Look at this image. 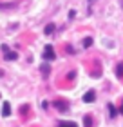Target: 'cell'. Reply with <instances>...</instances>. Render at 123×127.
I'll return each mask as SVG.
<instances>
[{"label":"cell","mask_w":123,"mask_h":127,"mask_svg":"<svg viewBox=\"0 0 123 127\" xmlns=\"http://www.w3.org/2000/svg\"><path fill=\"white\" fill-rule=\"evenodd\" d=\"M2 51H4V58L5 60H16L18 58V55H16L15 51H11L7 45H2Z\"/></svg>","instance_id":"obj_1"},{"label":"cell","mask_w":123,"mask_h":127,"mask_svg":"<svg viewBox=\"0 0 123 127\" xmlns=\"http://www.w3.org/2000/svg\"><path fill=\"white\" fill-rule=\"evenodd\" d=\"M52 105H54V109H58L60 113H67V111H69V103L63 102V100H54Z\"/></svg>","instance_id":"obj_2"},{"label":"cell","mask_w":123,"mask_h":127,"mask_svg":"<svg viewBox=\"0 0 123 127\" xmlns=\"http://www.w3.org/2000/svg\"><path fill=\"white\" fill-rule=\"evenodd\" d=\"M44 58H45V60H54V47H52V45H45Z\"/></svg>","instance_id":"obj_3"},{"label":"cell","mask_w":123,"mask_h":127,"mask_svg":"<svg viewBox=\"0 0 123 127\" xmlns=\"http://www.w3.org/2000/svg\"><path fill=\"white\" fill-rule=\"evenodd\" d=\"M9 114H11V103L4 102L2 103V116H9Z\"/></svg>","instance_id":"obj_4"},{"label":"cell","mask_w":123,"mask_h":127,"mask_svg":"<svg viewBox=\"0 0 123 127\" xmlns=\"http://www.w3.org/2000/svg\"><path fill=\"white\" fill-rule=\"evenodd\" d=\"M83 102H87V103L94 102V91H87L85 96H83Z\"/></svg>","instance_id":"obj_5"},{"label":"cell","mask_w":123,"mask_h":127,"mask_svg":"<svg viewBox=\"0 0 123 127\" xmlns=\"http://www.w3.org/2000/svg\"><path fill=\"white\" fill-rule=\"evenodd\" d=\"M49 71H51L49 64H42V74H44V78H47V76H49Z\"/></svg>","instance_id":"obj_6"},{"label":"cell","mask_w":123,"mask_h":127,"mask_svg":"<svg viewBox=\"0 0 123 127\" xmlns=\"http://www.w3.org/2000/svg\"><path fill=\"white\" fill-rule=\"evenodd\" d=\"M83 124H85V127H92V118L87 114V116H83Z\"/></svg>","instance_id":"obj_7"},{"label":"cell","mask_w":123,"mask_h":127,"mask_svg":"<svg viewBox=\"0 0 123 127\" xmlns=\"http://www.w3.org/2000/svg\"><path fill=\"white\" fill-rule=\"evenodd\" d=\"M13 7H16L15 2H11V4H0V9H13Z\"/></svg>","instance_id":"obj_8"},{"label":"cell","mask_w":123,"mask_h":127,"mask_svg":"<svg viewBox=\"0 0 123 127\" xmlns=\"http://www.w3.org/2000/svg\"><path fill=\"white\" fill-rule=\"evenodd\" d=\"M58 127H76V124L74 122H60Z\"/></svg>","instance_id":"obj_9"},{"label":"cell","mask_w":123,"mask_h":127,"mask_svg":"<svg viewBox=\"0 0 123 127\" xmlns=\"http://www.w3.org/2000/svg\"><path fill=\"white\" fill-rule=\"evenodd\" d=\"M44 31H45V34H51L52 31H54V24H47V26H45V29H44Z\"/></svg>","instance_id":"obj_10"},{"label":"cell","mask_w":123,"mask_h":127,"mask_svg":"<svg viewBox=\"0 0 123 127\" xmlns=\"http://www.w3.org/2000/svg\"><path fill=\"white\" fill-rule=\"evenodd\" d=\"M116 74H118L120 78H123V64H118V67H116Z\"/></svg>","instance_id":"obj_11"},{"label":"cell","mask_w":123,"mask_h":127,"mask_svg":"<svg viewBox=\"0 0 123 127\" xmlns=\"http://www.w3.org/2000/svg\"><path fill=\"white\" fill-rule=\"evenodd\" d=\"M92 45V38H85L83 40V47H91Z\"/></svg>","instance_id":"obj_12"},{"label":"cell","mask_w":123,"mask_h":127,"mask_svg":"<svg viewBox=\"0 0 123 127\" xmlns=\"http://www.w3.org/2000/svg\"><path fill=\"white\" fill-rule=\"evenodd\" d=\"M109 109H110V116H116V107L114 105H109Z\"/></svg>","instance_id":"obj_13"},{"label":"cell","mask_w":123,"mask_h":127,"mask_svg":"<svg viewBox=\"0 0 123 127\" xmlns=\"http://www.w3.org/2000/svg\"><path fill=\"white\" fill-rule=\"evenodd\" d=\"M120 111H121V114H123V107H121V109H120Z\"/></svg>","instance_id":"obj_14"},{"label":"cell","mask_w":123,"mask_h":127,"mask_svg":"<svg viewBox=\"0 0 123 127\" xmlns=\"http://www.w3.org/2000/svg\"><path fill=\"white\" fill-rule=\"evenodd\" d=\"M0 76H2V71H0Z\"/></svg>","instance_id":"obj_15"}]
</instances>
